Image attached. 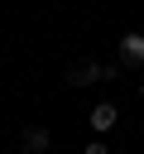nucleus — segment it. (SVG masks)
Returning <instances> with one entry per match:
<instances>
[{
  "mask_svg": "<svg viewBox=\"0 0 144 154\" xmlns=\"http://www.w3.org/2000/svg\"><path fill=\"white\" fill-rule=\"evenodd\" d=\"M139 96H144V82H139Z\"/></svg>",
  "mask_w": 144,
  "mask_h": 154,
  "instance_id": "423d86ee",
  "label": "nucleus"
},
{
  "mask_svg": "<svg viewBox=\"0 0 144 154\" xmlns=\"http://www.w3.org/2000/svg\"><path fill=\"white\" fill-rule=\"evenodd\" d=\"M101 77H115V67H101V63H77V67H67V87H91V82H101Z\"/></svg>",
  "mask_w": 144,
  "mask_h": 154,
  "instance_id": "f257e3e1",
  "label": "nucleus"
},
{
  "mask_svg": "<svg viewBox=\"0 0 144 154\" xmlns=\"http://www.w3.org/2000/svg\"><path fill=\"white\" fill-rule=\"evenodd\" d=\"M115 120H120V111H115L110 101H101V106H91V120H86V125L106 135V130H115Z\"/></svg>",
  "mask_w": 144,
  "mask_h": 154,
  "instance_id": "7ed1b4c3",
  "label": "nucleus"
},
{
  "mask_svg": "<svg viewBox=\"0 0 144 154\" xmlns=\"http://www.w3.org/2000/svg\"><path fill=\"white\" fill-rule=\"evenodd\" d=\"M48 140H53V135H48L43 125H29V130H24V149H29V154H43Z\"/></svg>",
  "mask_w": 144,
  "mask_h": 154,
  "instance_id": "20e7f679",
  "label": "nucleus"
},
{
  "mask_svg": "<svg viewBox=\"0 0 144 154\" xmlns=\"http://www.w3.org/2000/svg\"><path fill=\"white\" fill-rule=\"evenodd\" d=\"M86 154H106V144H86Z\"/></svg>",
  "mask_w": 144,
  "mask_h": 154,
  "instance_id": "39448f33",
  "label": "nucleus"
},
{
  "mask_svg": "<svg viewBox=\"0 0 144 154\" xmlns=\"http://www.w3.org/2000/svg\"><path fill=\"white\" fill-rule=\"evenodd\" d=\"M120 63H125V67H139V63H144V34H139V29H130V34L120 38Z\"/></svg>",
  "mask_w": 144,
  "mask_h": 154,
  "instance_id": "f03ea898",
  "label": "nucleus"
}]
</instances>
